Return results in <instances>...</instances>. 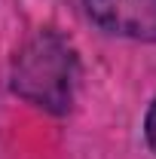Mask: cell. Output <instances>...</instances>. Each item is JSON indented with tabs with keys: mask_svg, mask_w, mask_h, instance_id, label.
Masks as SVG:
<instances>
[{
	"mask_svg": "<svg viewBox=\"0 0 156 159\" xmlns=\"http://www.w3.org/2000/svg\"><path fill=\"white\" fill-rule=\"evenodd\" d=\"M144 141H147V147L156 153V98L150 101V107L144 113Z\"/></svg>",
	"mask_w": 156,
	"mask_h": 159,
	"instance_id": "obj_3",
	"label": "cell"
},
{
	"mask_svg": "<svg viewBox=\"0 0 156 159\" xmlns=\"http://www.w3.org/2000/svg\"><path fill=\"white\" fill-rule=\"evenodd\" d=\"M12 92L46 113H67L80 86V55L74 43L46 28L19 49L12 61Z\"/></svg>",
	"mask_w": 156,
	"mask_h": 159,
	"instance_id": "obj_1",
	"label": "cell"
},
{
	"mask_svg": "<svg viewBox=\"0 0 156 159\" xmlns=\"http://www.w3.org/2000/svg\"><path fill=\"white\" fill-rule=\"evenodd\" d=\"M83 9L110 37L156 43V0H83Z\"/></svg>",
	"mask_w": 156,
	"mask_h": 159,
	"instance_id": "obj_2",
	"label": "cell"
}]
</instances>
